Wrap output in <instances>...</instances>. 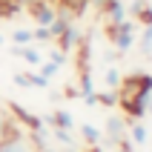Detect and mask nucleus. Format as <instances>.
Listing matches in <instances>:
<instances>
[{"label":"nucleus","mask_w":152,"mask_h":152,"mask_svg":"<svg viewBox=\"0 0 152 152\" xmlns=\"http://www.w3.org/2000/svg\"><path fill=\"white\" fill-rule=\"evenodd\" d=\"M109 40H112V46H115V52H118V58H121V55L129 52L132 43H135V23L126 17L124 23L109 26Z\"/></svg>","instance_id":"1"},{"label":"nucleus","mask_w":152,"mask_h":152,"mask_svg":"<svg viewBox=\"0 0 152 152\" xmlns=\"http://www.w3.org/2000/svg\"><path fill=\"white\" fill-rule=\"evenodd\" d=\"M0 152H37V146H34L32 135H29L26 129L15 126L3 141H0Z\"/></svg>","instance_id":"2"},{"label":"nucleus","mask_w":152,"mask_h":152,"mask_svg":"<svg viewBox=\"0 0 152 152\" xmlns=\"http://www.w3.org/2000/svg\"><path fill=\"white\" fill-rule=\"evenodd\" d=\"M126 132H129V118H121V115H109V118H106L103 141L109 146H118L121 141H126Z\"/></svg>","instance_id":"3"},{"label":"nucleus","mask_w":152,"mask_h":152,"mask_svg":"<svg viewBox=\"0 0 152 152\" xmlns=\"http://www.w3.org/2000/svg\"><path fill=\"white\" fill-rule=\"evenodd\" d=\"M17 86H23V89H49V80L40 75V72H15L12 75Z\"/></svg>","instance_id":"4"},{"label":"nucleus","mask_w":152,"mask_h":152,"mask_svg":"<svg viewBox=\"0 0 152 152\" xmlns=\"http://www.w3.org/2000/svg\"><path fill=\"white\" fill-rule=\"evenodd\" d=\"M29 12H32V17L37 20V26H49L55 17H58V9L52 6L49 0H37L34 6H29Z\"/></svg>","instance_id":"5"},{"label":"nucleus","mask_w":152,"mask_h":152,"mask_svg":"<svg viewBox=\"0 0 152 152\" xmlns=\"http://www.w3.org/2000/svg\"><path fill=\"white\" fill-rule=\"evenodd\" d=\"M80 43H83V34H80V29H77V26L72 23V26L66 29V32H63V34L58 37V49H63V52L69 55V52H75L77 46H80Z\"/></svg>","instance_id":"6"},{"label":"nucleus","mask_w":152,"mask_h":152,"mask_svg":"<svg viewBox=\"0 0 152 152\" xmlns=\"http://www.w3.org/2000/svg\"><path fill=\"white\" fill-rule=\"evenodd\" d=\"M43 124H49V129H75V118L66 109H55Z\"/></svg>","instance_id":"7"},{"label":"nucleus","mask_w":152,"mask_h":152,"mask_svg":"<svg viewBox=\"0 0 152 152\" xmlns=\"http://www.w3.org/2000/svg\"><path fill=\"white\" fill-rule=\"evenodd\" d=\"M12 55H15V58H20V60H26L29 66H40V63H43L40 49H34L32 43H29V46H12Z\"/></svg>","instance_id":"8"},{"label":"nucleus","mask_w":152,"mask_h":152,"mask_svg":"<svg viewBox=\"0 0 152 152\" xmlns=\"http://www.w3.org/2000/svg\"><path fill=\"white\" fill-rule=\"evenodd\" d=\"M126 138H129L135 146H144L146 141H149V132H146V126L141 124V121H129V132H126Z\"/></svg>","instance_id":"9"},{"label":"nucleus","mask_w":152,"mask_h":152,"mask_svg":"<svg viewBox=\"0 0 152 152\" xmlns=\"http://www.w3.org/2000/svg\"><path fill=\"white\" fill-rule=\"evenodd\" d=\"M80 138H83L86 146H101L103 132H101L98 126H92V124H80Z\"/></svg>","instance_id":"10"},{"label":"nucleus","mask_w":152,"mask_h":152,"mask_svg":"<svg viewBox=\"0 0 152 152\" xmlns=\"http://www.w3.org/2000/svg\"><path fill=\"white\" fill-rule=\"evenodd\" d=\"M17 124H15V118H12V112H9V106L3 101H0V141H3V138L9 135V132H12V129H15Z\"/></svg>","instance_id":"11"},{"label":"nucleus","mask_w":152,"mask_h":152,"mask_svg":"<svg viewBox=\"0 0 152 152\" xmlns=\"http://www.w3.org/2000/svg\"><path fill=\"white\" fill-rule=\"evenodd\" d=\"M49 135L55 138V141H58L60 146H69V149L75 146V138H72V129H49Z\"/></svg>","instance_id":"12"},{"label":"nucleus","mask_w":152,"mask_h":152,"mask_svg":"<svg viewBox=\"0 0 152 152\" xmlns=\"http://www.w3.org/2000/svg\"><path fill=\"white\" fill-rule=\"evenodd\" d=\"M29 43H34L32 29H15L12 32V46H29Z\"/></svg>","instance_id":"13"},{"label":"nucleus","mask_w":152,"mask_h":152,"mask_svg":"<svg viewBox=\"0 0 152 152\" xmlns=\"http://www.w3.org/2000/svg\"><path fill=\"white\" fill-rule=\"evenodd\" d=\"M141 52H144V58H152V26H144V32H141Z\"/></svg>","instance_id":"14"},{"label":"nucleus","mask_w":152,"mask_h":152,"mask_svg":"<svg viewBox=\"0 0 152 152\" xmlns=\"http://www.w3.org/2000/svg\"><path fill=\"white\" fill-rule=\"evenodd\" d=\"M121 80H124V77H121V72H118L115 66H109V69H106V89H115V92H118Z\"/></svg>","instance_id":"15"},{"label":"nucleus","mask_w":152,"mask_h":152,"mask_svg":"<svg viewBox=\"0 0 152 152\" xmlns=\"http://www.w3.org/2000/svg\"><path fill=\"white\" fill-rule=\"evenodd\" d=\"M37 72H40V75L46 77V80H52V77H55V75L60 72V66H58V63H52V60H43L40 66H37Z\"/></svg>","instance_id":"16"},{"label":"nucleus","mask_w":152,"mask_h":152,"mask_svg":"<svg viewBox=\"0 0 152 152\" xmlns=\"http://www.w3.org/2000/svg\"><path fill=\"white\" fill-rule=\"evenodd\" d=\"M49 60H52V63H58V66H63V63H66V52L58 49V46H52V49H49Z\"/></svg>","instance_id":"17"},{"label":"nucleus","mask_w":152,"mask_h":152,"mask_svg":"<svg viewBox=\"0 0 152 152\" xmlns=\"http://www.w3.org/2000/svg\"><path fill=\"white\" fill-rule=\"evenodd\" d=\"M17 3H20V6H26V9H29V6H34L37 0H17Z\"/></svg>","instance_id":"18"},{"label":"nucleus","mask_w":152,"mask_h":152,"mask_svg":"<svg viewBox=\"0 0 152 152\" xmlns=\"http://www.w3.org/2000/svg\"><path fill=\"white\" fill-rule=\"evenodd\" d=\"M146 115H152V98L146 101Z\"/></svg>","instance_id":"19"},{"label":"nucleus","mask_w":152,"mask_h":152,"mask_svg":"<svg viewBox=\"0 0 152 152\" xmlns=\"http://www.w3.org/2000/svg\"><path fill=\"white\" fill-rule=\"evenodd\" d=\"M3 43H6V40H3V32H0V46H3Z\"/></svg>","instance_id":"20"},{"label":"nucleus","mask_w":152,"mask_h":152,"mask_svg":"<svg viewBox=\"0 0 152 152\" xmlns=\"http://www.w3.org/2000/svg\"><path fill=\"white\" fill-rule=\"evenodd\" d=\"M149 141H152V138H149Z\"/></svg>","instance_id":"21"}]
</instances>
